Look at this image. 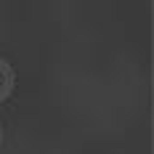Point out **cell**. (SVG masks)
<instances>
[{
    "label": "cell",
    "mask_w": 154,
    "mask_h": 154,
    "mask_svg": "<svg viewBox=\"0 0 154 154\" xmlns=\"http://www.w3.org/2000/svg\"><path fill=\"white\" fill-rule=\"evenodd\" d=\"M11 91H14V69L5 59H0V104L11 96Z\"/></svg>",
    "instance_id": "6da1fadb"
},
{
    "label": "cell",
    "mask_w": 154,
    "mask_h": 154,
    "mask_svg": "<svg viewBox=\"0 0 154 154\" xmlns=\"http://www.w3.org/2000/svg\"><path fill=\"white\" fill-rule=\"evenodd\" d=\"M0 143H3V128H0Z\"/></svg>",
    "instance_id": "7a4b0ae2"
}]
</instances>
